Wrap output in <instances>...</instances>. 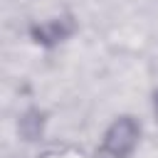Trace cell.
I'll return each instance as SVG.
<instances>
[{
	"label": "cell",
	"mask_w": 158,
	"mask_h": 158,
	"mask_svg": "<svg viewBox=\"0 0 158 158\" xmlns=\"http://www.w3.org/2000/svg\"><path fill=\"white\" fill-rule=\"evenodd\" d=\"M138 136H141V128L138 123L131 118V116H123L118 118L104 136V151L111 156V158H126L136 143H138Z\"/></svg>",
	"instance_id": "obj_1"
},
{
	"label": "cell",
	"mask_w": 158,
	"mask_h": 158,
	"mask_svg": "<svg viewBox=\"0 0 158 158\" xmlns=\"http://www.w3.org/2000/svg\"><path fill=\"white\" fill-rule=\"evenodd\" d=\"M156 109H158V94H156Z\"/></svg>",
	"instance_id": "obj_3"
},
{
	"label": "cell",
	"mask_w": 158,
	"mask_h": 158,
	"mask_svg": "<svg viewBox=\"0 0 158 158\" xmlns=\"http://www.w3.org/2000/svg\"><path fill=\"white\" fill-rule=\"evenodd\" d=\"M67 32H69V27H64L62 20H54V22L40 27V30H37V37H40V42H57V40H62Z\"/></svg>",
	"instance_id": "obj_2"
}]
</instances>
